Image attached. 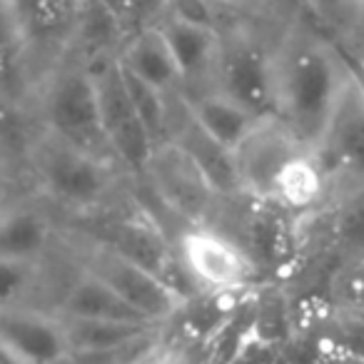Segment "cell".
<instances>
[{
  "instance_id": "14",
  "label": "cell",
  "mask_w": 364,
  "mask_h": 364,
  "mask_svg": "<svg viewBox=\"0 0 364 364\" xmlns=\"http://www.w3.org/2000/svg\"><path fill=\"white\" fill-rule=\"evenodd\" d=\"M53 242V223L46 208L33 200H18L3 210L0 220V259L38 262Z\"/></svg>"
},
{
  "instance_id": "11",
  "label": "cell",
  "mask_w": 364,
  "mask_h": 364,
  "mask_svg": "<svg viewBox=\"0 0 364 364\" xmlns=\"http://www.w3.org/2000/svg\"><path fill=\"white\" fill-rule=\"evenodd\" d=\"M0 352L23 364H68L73 359L65 319L36 304L3 307Z\"/></svg>"
},
{
  "instance_id": "8",
  "label": "cell",
  "mask_w": 364,
  "mask_h": 364,
  "mask_svg": "<svg viewBox=\"0 0 364 364\" xmlns=\"http://www.w3.org/2000/svg\"><path fill=\"white\" fill-rule=\"evenodd\" d=\"M180 264L198 287L210 294L245 292L257 279V259L240 240L210 228H185L177 237Z\"/></svg>"
},
{
  "instance_id": "5",
  "label": "cell",
  "mask_w": 364,
  "mask_h": 364,
  "mask_svg": "<svg viewBox=\"0 0 364 364\" xmlns=\"http://www.w3.org/2000/svg\"><path fill=\"white\" fill-rule=\"evenodd\" d=\"M77 267L100 277L140 317H145L152 324L170 322L188 307V297L175 282H170L152 267L137 262L130 255L120 252L102 240H95L80 250Z\"/></svg>"
},
{
  "instance_id": "3",
  "label": "cell",
  "mask_w": 364,
  "mask_h": 364,
  "mask_svg": "<svg viewBox=\"0 0 364 364\" xmlns=\"http://www.w3.org/2000/svg\"><path fill=\"white\" fill-rule=\"evenodd\" d=\"M38 110H41V130L112 157L102 130L100 90L90 60L75 58L58 63L41 85Z\"/></svg>"
},
{
  "instance_id": "4",
  "label": "cell",
  "mask_w": 364,
  "mask_h": 364,
  "mask_svg": "<svg viewBox=\"0 0 364 364\" xmlns=\"http://www.w3.org/2000/svg\"><path fill=\"white\" fill-rule=\"evenodd\" d=\"M215 90L232 97L257 117L277 115L274 41H267L242 23L220 26Z\"/></svg>"
},
{
  "instance_id": "2",
  "label": "cell",
  "mask_w": 364,
  "mask_h": 364,
  "mask_svg": "<svg viewBox=\"0 0 364 364\" xmlns=\"http://www.w3.org/2000/svg\"><path fill=\"white\" fill-rule=\"evenodd\" d=\"M28 162L43 198L70 213L102 210L125 172L112 157L48 130H41L31 142Z\"/></svg>"
},
{
  "instance_id": "16",
  "label": "cell",
  "mask_w": 364,
  "mask_h": 364,
  "mask_svg": "<svg viewBox=\"0 0 364 364\" xmlns=\"http://www.w3.org/2000/svg\"><path fill=\"white\" fill-rule=\"evenodd\" d=\"M188 110L193 115V120L198 122V127L210 135L220 147L235 152L240 147V142L255 130L262 117H257L255 112H250L247 107H242L240 102H235L232 97L223 95L220 90H203L185 95Z\"/></svg>"
},
{
  "instance_id": "19",
  "label": "cell",
  "mask_w": 364,
  "mask_h": 364,
  "mask_svg": "<svg viewBox=\"0 0 364 364\" xmlns=\"http://www.w3.org/2000/svg\"><path fill=\"white\" fill-rule=\"evenodd\" d=\"M302 6L309 11V16L317 18V23L324 31L334 33L349 43L354 23H357L359 0H302Z\"/></svg>"
},
{
  "instance_id": "24",
  "label": "cell",
  "mask_w": 364,
  "mask_h": 364,
  "mask_svg": "<svg viewBox=\"0 0 364 364\" xmlns=\"http://www.w3.org/2000/svg\"><path fill=\"white\" fill-rule=\"evenodd\" d=\"M0 357H3V364H23V362H18L13 354H8V352H0Z\"/></svg>"
},
{
  "instance_id": "12",
  "label": "cell",
  "mask_w": 364,
  "mask_h": 364,
  "mask_svg": "<svg viewBox=\"0 0 364 364\" xmlns=\"http://www.w3.org/2000/svg\"><path fill=\"white\" fill-rule=\"evenodd\" d=\"M157 28L165 36L180 70V92L193 95V92L213 90L220 53V26L182 16L170 8V13L157 23Z\"/></svg>"
},
{
  "instance_id": "13",
  "label": "cell",
  "mask_w": 364,
  "mask_h": 364,
  "mask_svg": "<svg viewBox=\"0 0 364 364\" xmlns=\"http://www.w3.org/2000/svg\"><path fill=\"white\" fill-rule=\"evenodd\" d=\"M55 312L65 319L87 322H147L115 289L82 267H77L75 277L68 282Z\"/></svg>"
},
{
  "instance_id": "23",
  "label": "cell",
  "mask_w": 364,
  "mask_h": 364,
  "mask_svg": "<svg viewBox=\"0 0 364 364\" xmlns=\"http://www.w3.org/2000/svg\"><path fill=\"white\" fill-rule=\"evenodd\" d=\"M349 46L357 48V53L362 55V60H364V0H359V6H357V23H354Z\"/></svg>"
},
{
  "instance_id": "21",
  "label": "cell",
  "mask_w": 364,
  "mask_h": 364,
  "mask_svg": "<svg viewBox=\"0 0 364 364\" xmlns=\"http://www.w3.org/2000/svg\"><path fill=\"white\" fill-rule=\"evenodd\" d=\"M63 3L65 0H6V11L21 38L43 26H50L53 18L63 11Z\"/></svg>"
},
{
  "instance_id": "22",
  "label": "cell",
  "mask_w": 364,
  "mask_h": 364,
  "mask_svg": "<svg viewBox=\"0 0 364 364\" xmlns=\"http://www.w3.org/2000/svg\"><path fill=\"white\" fill-rule=\"evenodd\" d=\"M334 342L339 344V349L364 362V317L339 312L334 324Z\"/></svg>"
},
{
  "instance_id": "10",
  "label": "cell",
  "mask_w": 364,
  "mask_h": 364,
  "mask_svg": "<svg viewBox=\"0 0 364 364\" xmlns=\"http://www.w3.org/2000/svg\"><path fill=\"white\" fill-rule=\"evenodd\" d=\"M142 175L150 182L155 198L170 210L175 218H182L188 228L208 225L220 193L205 175L193 155L177 142L165 140L152 150Z\"/></svg>"
},
{
  "instance_id": "1",
  "label": "cell",
  "mask_w": 364,
  "mask_h": 364,
  "mask_svg": "<svg viewBox=\"0 0 364 364\" xmlns=\"http://www.w3.org/2000/svg\"><path fill=\"white\" fill-rule=\"evenodd\" d=\"M277 117L314 152L352 68L322 36L294 26L274 41Z\"/></svg>"
},
{
  "instance_id": "18",
  "label": "cell",
  "mask_w": 364,
  "mask_h": 364,
  "mask_svg": "<svg viewBox=\"0 0 364 364\" xmlns=\"http://www.w3.org/2000/svg\"><path fill=\"white\" fill-rule=\"evenodd\" d=\"M329 208V242L339 267L364 257V188L332 200Z\"/></svg>"
},
{
  "instance_id": "6",
  "label": "cell",
  "mask_w": 364,
  "mask_h": 364,
  "mask_svg": "<svg viewBox=\"0 0 364 364\" xmlns=\"http://www.w3.org/2000/svg\"><path fill=\"white\" fill-rule=\"evenodd\" d=\"M307 155L312 150L277 115L262 117L232 152L240 195L264 205H279L284 182Z\"/></svg>"
},
{
  "instance_id": "17",
  "label": "cell",
  "mask_w": 364,
  "mask_h": 364,
  "mask_svg": "<svg viewBox=\"0 0 364 364\" xmlns=\"http://www.w3.org/2000/svg\"><path fill=\"white\" fill-rule=\"evenodd\" d=\"M65 319V317H63ZM70 337L73 359H97L125 352L137 344H147L157 334L160 324L150 322H87L65 319Z\"/></svg>"
},
{
  "instance_id": "9",
  "label": "cell",
  "mask_w": 364,
  "mask_h": 364,
  "mask_svg": "<svg viewBox=\"0 0 364 364\" xmlns=\"http://www.w3.org/2000/svg\"><path fill=\"white\" fill-rule=\"evenodd\" d=\"M90 65L95 70L97 90H100L102 130L112 157L125 172L142 175L157 145L130 97L120 58H102Z\"/></svg>"
},
{
  "instance_id": "20",
  "label": "cell",
  "mask_w": 364,
  "mask_h": 364,
  "mask_svg": "<svg viewBox=\"0 0 364 364\" xmlns=\"http://www.w3.org/2000/svg\"><path fill=\"white\" fill-rule=\"evenodd\" d=\"M332 294L337 312L364 317V257L339 267L337 279L332 284Z\"/></svg>"
},
{
  "instance_id": "7",
  "label": "cell",
  "mask_w": 364,
  "mask_h": 364,
  "mask_svg": "<svg viewBox=\"0 0 364 364\" xmlns=\"http://www.w3.org/2000/svg\"><path fill=\"white\" fill-rule=\"evenodd\" d=\"M314 157L329 185V203L364 188V77L357 70L349 73Z\"/></svg>"
},
{
  "instance_id": "15",
  "label": "cell",
  "mask_w": 364,
  "mask_h": 364,
  "mask_svg": "<svg viewBox=\"0 0 364 364\" xmlns=\"http://www.w3.org/2000/svg\"><path fill=\"white\" fill-rule=\"evenodd\" d=\"M120 65L137 80L147 82L155 90L172 95L182 90V77L177 70V63L167 46L160 28H145L137 31L122 43L120 48Z\"/></svg>"
}]
</instances>
